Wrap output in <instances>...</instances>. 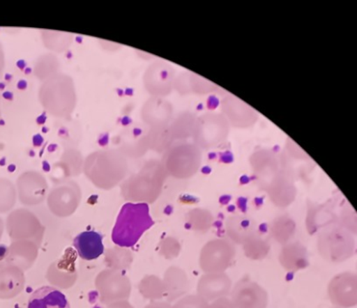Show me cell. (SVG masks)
<instances>
[{
  "label": "cell",
  "instance_id": "8fae6325",
  "mask_svg": "<svg viewBox=\"0 0 357 308\" xmlns=\"http://www.w3.org/2000/svg\"><path fill=\"white\" fill-rule=\"evenodd\" d=\"M219 162L222 164H231L234 161V154L231 151L221 152L218 154Z\"/></svg>",
  "mask_w": 357,
  "mask_h": 308
},
{
  "label": "cell",
  "instance_id": "ba28073f",
  "mask_svg": "<svg viewBox=\"0 0 357 308\" xmlns=\"http://www.w3.org/2000/svg\"><path fill=\"white\" fill-rule=\"evenodd\" d=\"M26 308H70L65 295L52 286L36 289L29 298Z\"/></svg>",
  "mask_w": 357,
  "mask_h": 308
},
{
  "label": "cell",
  "instance_id": "4fadbf2b",
  "mask_svg": "<svg viewBox=\"0 0 357 308\" xmlns=\"http://www.w3.org/2000/svg\"><path fill=\"white\" fill-rule=\"evenodd\" d=\"M4 53H3V49L1 45H0V72H1L3 67H4Z\"/></svg>",
  "mask_w": 357,
  "mask_h": 308
},
{
  "label": "cell",
  "instance_id": "277c9868",
  "mask_svg": "<svg viewBox=\"0 0 357 308\" xmlns=\"http://www.w3.org/2000/svg\"><path fill=\"white\" fill-rule=\"evenodd\" d=\"M234 256V247L227 240H213L204 246L201 253V267L206 272L221 273L229 267Z\"/></svg>",
  "mask_w": 357,
  "mask_h": 308
},
{
  "label": "cell",
  "instance_id": "8992f818",
  "mask_svg": "<svg viewBox=\"0 0 357 308\" xmlns=\"http://www.w3.org/2000/svg\"><path fill=\"white\" fill-rule=\"evenodd\" d=\"M231 282L225 274H210L202 277L199 283V294L206 301L221 300L229 294Z\"/></svg>",
  "mask_w": 357,
  "mask_h": 308
},
{
  "label": "cell",
  "instance_id": "3957f363",
  "mask_svg": "<svg viewBox=\"0 0 357 308\" xmlns=\"http://www.w3.org/2000/svg\"><path fill=\"white\" fill-rule=\"evenodd\" d=\"M90 178L97 173H109L122 178L128 170V164L123 155L114 151H97L91 154L84 162V169ZM109 175V174H108Z\"/></svg>",
  "mask_w": 357,
  "mask_h": 308
},
{
  "label": "cell",
  "instance_id": "30bf717a",
  "mask_svg": "<svg viewBox=\"0 0 357 308\" xmlns=\"http://www.w3.org/2000/svg\"><path fill=\"white\" fill-rule=\"evenodd\" d=\"M206 308H236L234 306L233 302L229 301L228 300H224V298H221V300H215L213 302L212 305L210 306H207Z\"/></svg>",
  "mask_w": 357,
  "mask_h": 308
},
{
  "label": "cell",
  "instance_id": "2e32d148",
  "mask_svg": "<svg viewBox=\"0 0 357 308\" xmlns=\"http://www.w3.org/2000/svg\"><path fill=\"white\" fill-rule=\"evenodd\" d=\"M218 154L216 153V152H210V153L208 154V160H209L213 161V160H218Z\"/></svg>",
  "mask_w": 357,
  "mask_h": 308
},
{
  "label": "cell",
  "instance_id": "6da1fadb",
  "mask_svg": "<svg viewBox=\"0 0 357 308\" xmlns=\"http://www.w3.org/2000/svg\"><path fill=\"white\" fill-rule=\"evenodd\" d=\"M153 224L148 204L128 203L119 213L112 230V242L116 245L130 248L135 245Z\"/></svg>",
  "mask_w": 357,
  "mask_h": 308
},
{
  "label": "cell",
  "instance_id": "5b68a950",
  "mask_svg": "<svg viewBox=\"0 0 357 308\" xmlns=\"http://www.w3.org/2000/svg\"><path fill=\"white\" fill-rule=\"evenodd\" d=\"M267 294L255 283H238L233 292V304L236 308H266Z\"/></svg>",
  "mask_w": 357,
  "mask_h": 308
},
{
  "label": "cell",
  "instance_id": "e0dca14e",
  "mask_svg": "<svg viewBox=\"0 0 357 308\" xmlns=\"http://www.w3.org/2000/svg\"><path fill=\"white\" fill-rule=\"evenodd\" d=\"M197 109L198 111H202V109H204L203 103H200V105L197 106Z\"/></svg>",
  "mask_w": 357,
  "mask_h": 308
},
{
  "label": "cell",
  "instance_id": "7a4b0ae2",
  "mask_svg": "<svg viewBox=\"0 0 357 308\" xmlns=\"http://www.w3.org/2000/svg\"><path fill=\"white\" fill-rule=\"evenodd\" d=\"M39 100L49 114L56 117L71 115L76 105L75 88L72 78L59 73L49 78L39 90Z\"/></svg>",
  "mask_w": 357,
  "mask_h": 308
},
{
  "label": "cell",
  "instance_id": "ac0fdd59",
  "mask_svg": "<svg viewBox=\"0 0 357 308\" xmlns=\"http://www.w3.org/2000/svg\"><path fill=\"white\" fill-rule=\"evenodd\" d=\"M279 148H279V146H276V148H275V146H274V148H273V151H278V149H279Z\"/></svg>",
  "mask_w": 357,
  "mask_h": 308
},
{
  "label": "cell",
  "instance_id": "52a82bcc",
  "mask_svg": "<svg viewBox=\"0 0 357 308\" xmlns=\"http://www.w3.org/2000/svg\"><path fill=\"white\" fill-rule=\"evenodd\" d=\"M79 256L85 261L96 260L105 252L102 236L93 231H87L79 234L73 240Z\"/></svg>",
  "mask_w": 357,
  "mask_h": 308
},
{
  "label": "cell",
  "instance_id": "7c38bea8",
  "mask_svg": "<svg viewBox=\"0 0 357 308\" xmlns=\"http://www.w3.org/2000/svg\"><path fill=\"white\" fill-rule=\"evenodd\" d=\"M220 105V100L218 97L211 95L207 99V108L209 109H215Z\"/></svg>",
  "mask_w": 357,
  "mask_h": 308
},
{
  "label": "cell",
  "instance_id": "9a60e30c",
  "mask_svg": "<svg viewBox=\"0 0 357 308\" xmlns=\"http://www.w3.org/2000/svg\"><path fill=\"white\" fill-rule=\"evenodd\" d=\"M212 167H210L209 166H204L201 169V172L204 174V175H209V174L212 173Z\"/></svg>",
  "mask_w": 357,
  "mask_h": 308
},
{
  "label": "cell",
  "instance_id": "5bb4252c",
  "mask_svg": "<svg viewBox=\"0 0 357 308\" xmlns=\"http://www.w3.org/2000/svg\"><path fill=\"white\" fill-rule=\"evenodd\" d=\"M252 181V178H250L249 176L243 175L242 178H240V183L242 185L248 184V183Z\"/></svg>",
  "mask_w": 357,
  "mask_h": 308
},
{
  "label": "cell",
  "instance_id": "9c48e42d",
  "mask_svg": "<svg viewBox=\"0 0 357 308\" xmlns=\"http://www.w3.org/2000/svg\"><path fill=\"white\" fill-rule=\"evenodd\" d=\"M256 226L251 220L246 218H233L227 224L229 237L237 243L245 242L247 240L255 236Z\"/></svg>",
  "mask_w": 357,
  "mask_h": 308
}]
</instances>
